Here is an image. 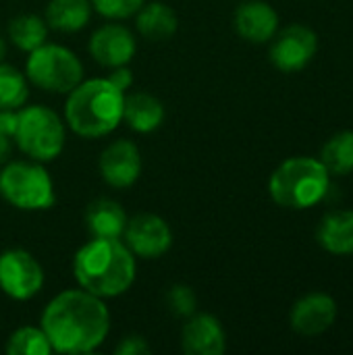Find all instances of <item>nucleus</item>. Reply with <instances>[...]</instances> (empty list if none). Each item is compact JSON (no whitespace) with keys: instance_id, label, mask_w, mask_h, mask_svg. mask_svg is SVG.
<instances>
[{"instance_id":"bb28decb","label":"nucleus","mask_w":353,"mask_h":355,"mask_svg":"<svg viewBox=\"0 0 353 355\" xmlns=\"http://www.w3.org/2000/svg\"><path fill=\"white\" fill-rule=\"evenodd\" d=\"M117 355H146L150 354V345L144 337L137 335H129L125 337L119 345H117Z\"/></svg>"},{"instance_id":"aec40b11","label":"nucleus","mask_w":353,"mask_h":355,"mask_svg":"<svg viewBox=\"0 0 353 355\" xmlns=\"http://www.w3.org/2000/svg\"><path fill=\"white\" fill-rule=\"evenodd\" d=\"M92 2L89 0H50L46 6L48 29L60 33H75L89 23Z\"/></svg>"},{"instance_id":"c85d7f7f","label":"nucleus","mask_w":353,"mask_h":355,"mask_svg":"<svg viewBox=\"0 0 353 355\" xmlns=\"http://www.w3.org/2000/svg\"><path fill=\"white\" fill-rule=\"evenodd\" d=\"M19 123V110H0V133L8 135L12 139Z\"/></svg>"},{"instance_id":"f257e3e1","label":"nucleus","mask_w":353,"mask_h":355,"mask_svg":"<svg viewBox=\"0 0 353 355\" xmlns=\"http://www.w3.org/2000/svg\"><path fill=\"white\" fill-rule=\"evenodd\" d=\"M42 331L58 354H89L110 333V312L102 297L85 289H67L48 302L42 312Z\"/></svg>"},{"instance_id":"5701e85b","label":"nucleus","mask_w":353,"mask_h":355,"mask_svg":"<svg viewBox=\"0 0 353 355\" xmlns=\"http://www.w3.org/2000/svg\"><path fill=\"white\" fill-rule=\"evenodd\" d=\"M29 96L27 79L21 71L0 62V110H19Z\"/></svg>"},{"instance_id":"20e7f679","label":"nucleus","mask_w":353,"mask_h":355,"mask_svg":"<svg viewBox=\"0 0 353 355\" xmlns=\"http://www.w3.org/2000/svg\"><path fill=\"white\" fill-rule=\"evenodd\" d=\"M331 187V173L320 158L293 156L281 162L268 181L273 202L287 210H306L322 202Z\"/></svg>"},{"instance_id":"2eb2a0df","label":"nucleus","mask_w":353,"mask_h":355,"mask_svg":"<svg viewBox=\"0 0 353 355\" xmlns=\"http://www.w3.org/2000/svg\"><path fill=\"white\" fill-rule=\"evenodd\" d=\"M233 25L239 37H243L246 42L264 44L270 42L279 31V15L264 0H248L237 6Z\"/></svg>"},{"instance_id":"1a4fd4ad","label":"nucleus","mask_w":353,"mask_h":355,"mask_svg":"<svg viewBox=\"0 0 353 355\" xmlns=\"http://www.w3.org/2000/svg\"><path fill=\"white\" fill-rule=\"evenodd\" d=\"M318 50L316 33L306 25H289L275 33L270 44V62L283 73H298L306 69Z\"/></svg>"},{"instance_id":"393cba45","label":"nucleus","mask_w":353,"mask_h":355,"mask_svg":"<svg viewBox=\"0 0 353 355\" xmlns=\"http://www.w3.org/2000/svg\"><path fill=\"white\" fill-rule=\"evenodd\" d=\"M92 8L112 21H121V19H129L135 17V12L144 6L146 0H89Z\"/></svg>"},{"instance_id":"412c9836","label":"nucleus","mask_w":353,"mask_h":355,"mask_svg":"<svg viewBox=\"0 0 353 355\" xmlns=\"http://www.w3.org/2000/svg\"><path fill=\"white\" fill-rule=\"evenodd\" d=\"M320 162L331 175L343 177L353 173V131L335 133L320 150Z\"/></svg>"},{"instance_id":"39448f33","label":"nucleus","mask_w":353,"mask_h":355,"mask_svg":"<svg viewBox=\"0 0 353 355\" xmlns=\"http://www.w3.org/2000/svg\"><path fill=\"white\" fill-rule=\"evenodd\" d=\"M19 150L35 162H50L60 156L67 139L60 116L42 104L19 108V123L12 135Z\"/></svg>"},{"instance_id":"0eeeda50","label":"nucleus","mask_w":353,"mask_h":355,"mask_svg":"<svg viewBox=\"0 0 353 355\" xmlns=\"http://www.w3.org/2000/svg\"><path fill=\"white\" fill-rule=\"evenodd\" d=\"M25 75L44 92L69 94L83 81V64L69 48L58 44H42L29 52Z\"/></svg>"},{"instance_id":"f03ea898","label":"nucleus","mask_w":353,"mask_h":355,"mask_svg":"<svg viewBox=\"0 0 353 355\" xmlns=\"http://www.w3.org/2000/svg\"><path fill=\"white\" fill-rule=\"evenodd\" d=\"M73 275L81 289L106 300L123 295L135 281V256L119 239L92 237L73 258Z\"/></svg>"},{"instance_id":"a211bd4d","label":"nucleus","mask_w":353,"mask_h":355,"mask_svg":"<svg viewBox=\"0 0 353 355\" xmlns=\"http://www.w3.org/2000/svg\"><path fill=\"white\" fill-rule=\"evenodd\" d=\"M127 225V214L119 202L100 198L94 200L85 210V227L92 237L100 239H119L123 237Z\"/></svg>"},{"instance_id":"4be33fe9","label":"nucleus","mask_w":353,"mask_h":355,"mask_svg":"<svg viewBox=\"0 0 353 355\" xmlns=\"http://www.w3.org/2000/svg\"><path fill=\"white\" fill-rule=\"evenodd\" d=\"M8 37L19 50L31 52L37 46L46 44L48 25L37 15H19L8 23Z\"/></svg>"},{"instance_id":"dca6fc26","label":"nucleus","mask_w":353,"mask_h":355,"mask_svg":"<svg viewBox=\"0 0 353 355\" xmlns=\"http://www.w3.org/2000/svg\"><path fill=\"white\" fill-rule=\"evenodd\" d=\"M318 243L333 256L353 254V210H331L318 225Z\"/></svg>"},{"instance_id":"4468645a","label":"nucleus","mask_w":353,"mask_h":355,"mask_svg":"<svg viewBox=\"0 0 353 355\" xmlns=\"http://www.w3.org/2000/svg\"><path fill=\"white\" fill-rule=\"evenodd\" d=\"M181 349L187 355H223L227 335L212 314H191L181 331Z\"/></svg>"},{"instance_id":"423d86ee","label":"nucleus","mask_w":353,"mask_h":355,"mask_svg":"<svg viewBox=\"0 0 353 355\" xmlns=\"http://www.w3.org/2000/svg\"><path fill=\"white\" fill-rule=\"evenodd\" d=\"M0 196L19 210H48L54 206V185L42 162L17 160L0 171Z\"/></svg>"},{"instance_id":"c756f323","label":"nucleus","mask_w":353,"mask_h":355,"mask_svg":"<svg viewBox=\"0 0 353 355\" xmlns=\"http://www.w3.org/2000/svg\"><path fill=\"white\" fill-rule=\"evenodd\" d=\"M10 152H12V146H10V137L0 133V166L8 162L10 158Z\"/></svg>"},{"instance_id":"9b49d317","label":"nucleus","mask_w":353,"mask_h":355,"mask_svg":"<svg viewBox=\"0 0 353 355\" xmlns=\"http://www.w3.org/2000/svg\"><path fill=\"white\" fill-rule=\"evenodd\" d=\"M100 175L114 189L131 187L141 175L139 148L129 139H117L100 154Z\"/></svg>"},{"instance_id":"6e6552de","label":"nucleus","mask_w":353,"mask_h":355,"mask_svg":"<svg viewBox=\"0 0 353 355\" xmlns=\"http://www.w3.org/2000/svg\"><path fill=\"white\" fill-rule=\"evenodd\" d=\"M44 287L40 262L25 250H6L0 254V291L17 302L35 297Z\"/></svg>"},{"instance_id":"f3484780","label":"nucleus","mask_w":353,"mask_h":355,"mask_svg":"<svg viewBox=\"0 0 353 355\" xmlns=\"http://www.w3.org/2000/svg\"><path fill=\"white\" fill-rule=\"evenodd\" d=\"M123 121L129 125V129L137 133H152L164 121V106L152 94L146 92L127 94L123 102Z\"/></svg>"},{"instance_id":"7c9ffc66","label":"nucleus","mask_w":353,"mask_h":355,"mask_svg":"<svg viewBox=\"0 0 353 355\" xmlns=\"http://www.w3.org/2000/svg\"><path fill=\"white\" fill-rule=\"evenodd\" d=\"M4 54H6V44H4V40L0 37V62H2Z\"/></svg>"},{"instance_id":"a878e982","label":"nucleus","mask_w":353,"mask_h":355,"mask_svg":"<svg viewBox=\"0 0 353 355\" xmlns=\"http://www.w3.org/2000/svg\"><path fill=\"white\" fill-rule=\"evenodd\" d=\"M166 306L177 318H189L191 314H196L198 300H196V293L191 287L173 285L166 293Z\"/></svg>"},{"instance_id":"cd10ccee","label":"nucleus","mask_w":353,"mask_h":355,"mask_svg":"<svg viewBox=\"0 0 353 355\" xmlns=\"http://www.w3.org/2000/svg\"><path fill=\"white\" fill-rule=\"evenodd\" d=\"M106 79H108L114 87H119L121 92H127V89L133 85V73L127 69V64L110 69V75H108Z\"/></svg>"},{"instance_id":"6ab92c4d","label":"nucleus","mask_w":353,"mask_h":355,"mask_svg":"<svg viewBox=\"0 0 353 355\" xmlns=\"http://www.w3.org/2000/svg\"><path fill=\"white\" fill-rule=\"evenodd\" d=\"M135 25L141 37L150 42H164L175 35L179 19L169 4L154 0L144 2V6L135 12Z\"/></svg>"},{"instance_id":"b1692460","label":"nucleus","mask_w":353,"mask_h":355,"mask_svg":"<svg viewBox=\"0 0 353 355\" xmlns=\"http://www.w3.org/2000/svg\"><path fill=\"white\" fill-rule=\"evenodd\" d=\"M52 352L48 337L44 335L42 327H21L17 329L6 343L8 355H48Z\"/></svg>"},{"instance_id":"ddd939ff","label":"nucleus","mask_w":353,"mask_h":355,"mask_svg":"<svg viewBox=\"0 0 353 355\" xmlns=\"http://www.w3.org/2000/svg\"><path fill=\"white\" fill-rule=\"evenodd\" d=\"M337 318V304L331 295L316 291L295 302L291 310V329L304 337H316L327 333Z\"/></svg>"},{"instance_id":"7ed1b4c3","label":"nucleus","mask_w":353,"mask_h":355,"mask_svg":"<svg viewBox=\"0 0 353 355\" xmlns=\"http://www.w3.org/2000/svg\"><path fill=\"white\" fill-rule=\"evenodd\" d=\"M67 96L64 123L81 137L98 139L110 135L123 121L125 92L114 87L106 77L81 81Z\"/></svg>"},{"instance_id":"f8f14e48","label":"nucleus","mask_w":353,"mask_h":355,"mask_svg":"<svg viewBox=\"0 0 353 355\" xmlns=\"http://www.w3.org/2000/svg\"><path fill=\"white\" fill-rule=\"evenodd\" d=\"M89 54L98 64L106 69L129 64L135 56V37L125 25L106 23L92 33Z\"/></svg>"},{"instance_id":"9d476101","label":"nucleus","mask_w":353,"mask_h":355,"mask_svg":"<svg viewBox=\"0 0 353 355\" xmlns=\"http://www.w3.org/2000/svg\"><path fill=\"white\" fill-rule=\"evenodd\" d=\"M125 245L131 250L133 256H139L144 260H154L164 256L173 245V233L164 218L158 214H137L133 218H127L125 231Z\"/></svg>"}]
</instances>
